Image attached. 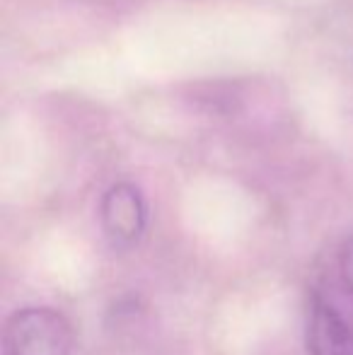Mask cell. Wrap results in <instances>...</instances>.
<instances>
[{"label":"cell","mask_w":353,"mask_h":355,"mask_svg":"<svg viewBox=\"0 0 353 355\" xmlns=\"http://www.w3.org/2000/svg\"><path fill=\"white\" fill-rule=\"evenodd\" d=\"M3 341L8 355H71L76 331L58 309L24 307L10 314Z\"/></svg>","instance_id":"6da1fadb"},{"label":"cell","mask_w":353,"mask_h":355,"mask_svg":"<svg viewBox=\"0 0 353 355\" xmlns=\"http://www.w3.org/2000/svg\"><path fill=\"white\" fill-rule=\"evenodd\" d=\"M99 218H102L104 234L114 247H133L141 242L148 225L146 198L133 184L119 182L102 196Z\"/></svg>","instance_id":"7a4b0ae2"},{"label":"cell","mask_w":353,"mask_h":355,"mask_svg":"<svg viewBox=\"0 0 353 355\" xmlns=\"http://www.w3.org/2000/svg\"><path fill=\"white\" fill-rule=\"evenodd\" d=\"M307 355H353V327L322 295H315L305 329Z\"/></svg>","instance_id":"3957f363"},{"label":"cell","mask_w":353,"mask_h":355,"mask_svg":"<svg viewBox=\"0 0 353 355\" xmlns=\"http://www.w3.org/2000/svg\"><path fill=\"white\" fill-rule=\"evenodd\" d=\"M339 271H341V281H344L346 290L353 295V234L346 239V244L341 247L339 254Z\"/></svg>","instance_id":"277c9868"}]
</instances>
